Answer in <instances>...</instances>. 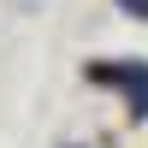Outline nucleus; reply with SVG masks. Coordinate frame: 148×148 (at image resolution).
Wrapping results in <instances>:
<instances>
[{
  "label": "nucleus",
  "mask_w": 148,
  "mask_h": 148,
  "mask_svg": "<svg viewBox=\"0 0 148 148\" xmlns=\"http://www.w3.org/2000/svg\"><path fill=\"white\" fill-rule=\"evenodd\" d=\"M101 77H119V83H130V95H136V113H148V71H101Z\"/></svg>",
  "instance_id": "f257e3e1"
}]
</instances>
